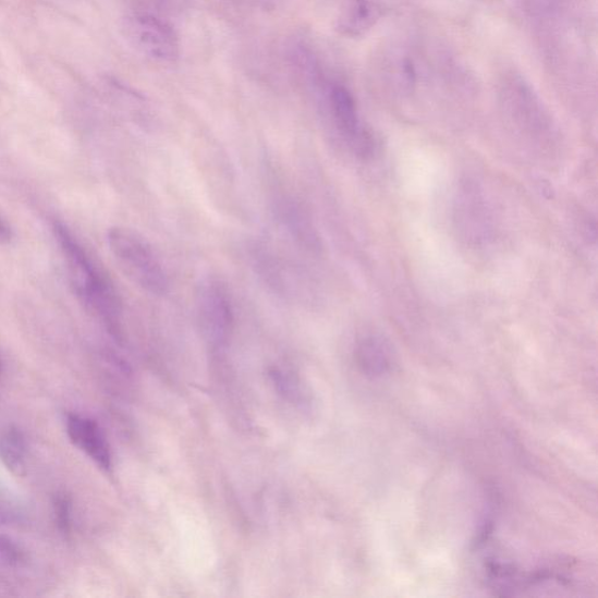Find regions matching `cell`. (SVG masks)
Instances as JSON below:
<instances>
[{
  "label": "cell",
  "instance_id": "277c9868",
  "mask_svg": "<svg viewBox=\"0 0 598 598\" xmlns=\"http://www.w3.org/2000/svg\"><path fill=\"white\" fill-rule=\"evenodd\" d=\"M129 29L139 50L154 59L172 61L180 53V44L173 28L154 14H134Z\"/></svg>",
  "mask_w": 598,
  "mask_h": 598
},
{
  "label": "cell",
  "instance_id": "30bf717a",
  "mask_svg": "<svg viewBox=\"0 0 598 598\" xmlns=\"http://www.w3.org/2000/svg\"><path fill=\"white\" fill-rule=\"evenodd\" d=\"M376 10L374 7L365 2V0H357L351 10L346 13L345 19L342 20V28L345 34L358 35L362 30L369 27L376 19Z\"/></svg>",
  "mask_w": 598,
  "mask_h": 598
},
{
  "label": "cell",
  "instance_id": "3957f363",
  "mask_svg": "<svg viewBox=\"0 0 598 598\" xmlns=\"http://www.w3.org/2000/svg\"><path fill=\"white\" fill-rule=\"evenodd\" d=\"M197 308L207 343L222 350L230 342L235 322L229 289L218 280H207L200 285Z\"/></svg>",
  "mask_w": 598,
  "mask_h": 598
},
{
  "label": "cell",
  "instance_id": "8992f818",
  "mask_svg": "<svg viewBox=\"0 0 598 598\" xmlns=\"http://www.w3.org/2000/svg\"><path fill=\"white\" fill-rule=\"evenodd\" d=\"M66 425L72 443L102 471L109 472L112 466L111 450L101 427L93 419L76 414L68 416Z\"/></svg>",
  "mask_w": 598,
  "mask_h": 598
},
{
  "label": "cell",
  "instance_id": "52a82bcc",
  "mask_svg": "<svg viewBox=\"0 0 598 598\" xmlns=\"http://www.w3.org/2000/svg\"><path fill=\"white\" fill-rule=\"evenodd\" d=\"M281 219L294 239L306 249L319 247V237L313 221L305 209L293 199H284L280 205Z\"/></svg>",
  "mask_w": 598,
  "mask_h": 598
},
{
  "label": "cell",
  "instance_id": "7c38bea8",
  "mask_svg": "<svg viewBox=\"0 0 598 598\" xmlns=\"http://www.w3.org/2000/svg\"><path fill=\"white\" fill-rule=\"evenodd\" d=\"M0 556L10 563L17 564L24 561V552L20 546L7 537H0Z\"/></svg>",
  "mask_w": 598,
  "mask_h": 598
},
{
  "label": "cell",
  "instance_id": "5b68a950",
  "mask_svg": "<svg viewBox=\"0 0 598 598\" xmlns=\"http://www.w3.org/2000/svg\"><path fill=\"white\" fill-rule=\"evenodd\" d=\"M330 103L334 122L353 151L359 156L369 155L374 144L361 124L357 106L351 93L342 86L333 87Z\"/></svg>",
  "mask_w": 598,
  "mask_h": 598
},
{
  "label": "cell",
  "instance_id": "8fae6325",
  "mask_svg": "<svg viewBox=\"0 0 598 598\" xmlns=\"http://www.w3.org/2000/svg\"><path fill=\"white\" fill-rule=\"evenodd\" d=\"M54 512L59 529L66 535L72 528V500L66 493L56 496Z\"/></svg>",
  "mask_w": 598,
  "mask_h": 598
},
{
  "label": "cell",
  "instance_id": "4fadbf2b",
  "mask_svg": "<svg viewBox=\"0 0 598 598\" xmlns=\"http://www.w3.org/2000/svg\"><path fill=\"white\" fill-rule=\"evenodd\" d=\"M11 239V231L2 219H0V242H5Z\"/></svg>",
  "mask_w": 598,
  "mask_h": 598
},
{
  "label": "cell",
  "instance_id": "ba28073f",
  "mask_svg": "<svg viewBox=\"0 0 598 598\" xmlns=\"http://www.w3.org/2000/svg\"><path fill=\"white\" fill-rule=\"evenodd\" d=\"M359 366L368 376H382L392 365L390 346L379 337L363 339L357 347Z\"/></svg>",
  "mask_w": 598,
  "mask_h": 598
},
{
  "label": "cell",
  "instance_id": "9c48e42d",
  "mask_svg": "<svg viewBox=\"0 0 598 598\" xmlns=\"http://www.w3.org/2000/svg\"><path fill=\"white\" fill-rule=\"evenodd\" d=\"M27 443L17 429H10L0 436V461L8 471L19 477L27 473Z\"/></svg>",
  "mask_w": 598,
  "mask_h": 598
},
{
  "label": "cell",
  "instance_id": "6da1fadb",
  "mask_svg": "<svg viewBox=\"0 0 598 598\" xmlns=\"http://www.w3.org/2000/svg\"><path fill=\"white\" fill-rule=\"evenodd\" d=\"M53 232L66 261L74 293L87 309L114 325L121 309L114 288L68 225L54 222Z\"/></svg>",
  "mask_w": 598,
  "mask_h": 598
},
{
  "label": "cell",
  "instance_id": "7a4b0ae2",
  "mask_svg": "<svg viewBox=\"0 0 598 598\" xmlns=\"http://www.w3.org/2000/svg\"><path fill=\"white\" fill-rule=\"evenodd\" d=\"M107 241L129 280L150 295L168 294V273L147 240L133 230L114 228L108 232Z\"/></svg>",
  "mask_w": 598,
  "mask_h": 598
}]
</instances>
